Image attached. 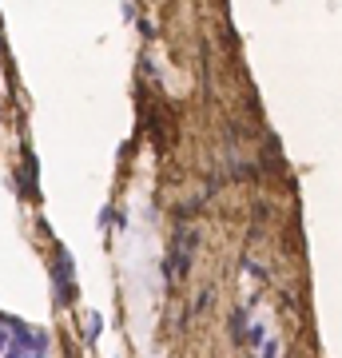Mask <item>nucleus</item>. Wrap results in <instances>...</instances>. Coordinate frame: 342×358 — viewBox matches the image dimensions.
Here are the masks:
<instances>
[]
</instances>
